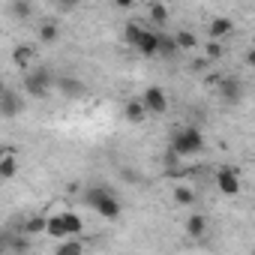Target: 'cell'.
Here are the masks:
<instances>
[{"label":"cell","mask_w":255,"mask_h":255,"mask_svg":"<svg viewBox=\"0 0 255 255\" xmlns=\"http://www.w3.org/2000/svg\"><path fill=\"white\" fill-rule=\"evenodd\" d=\"M9 12L18 15V18H27L30 15V3H9Z\"/></svg>","instance_id":"cell-26"},{"label":"cell","mask_w":255,"mask_h":255,"mask_svg":"<svg viewBox=\"0 0 255 255\" xmlns=\"http://www.w3.org/2000/svg\"><path fill=\"white\" fill-rule=\"evenodd\" d=\"M147 114H150V111H147V105H144L141 99L126 102V120H129V123H144Z\"/></svg>","instance_id":"cell-12"},{"label":"cell","mask_w":255,"mask_h":255,"mask_svg":"<svg viewBox=\"0 0 255 255\" xmlns=\"http://www.w3.org/2000/svg\"><path fill=\"white\" fill-rule=\"evenodd\" d=\"M174 39H177V48H183V51H192V48H198V36H195L192 30H180Z\"/></svg>","instance_id":"cell-20"},{"label":"cell","mask_w":255,"mask_h":255,"mask_svg":"<svg viewBox=\"0 0 255 255\" xmlns=\"http://www.w3.org/2000/svg\"><path fill=\"white\" fill-rule=\"evenodd\" d=\"M30 60H33V45H15L12 48V63L24 72H30Z\"/></svg>","instance_id":"cell-11"},{"label":"cell","mask_w":255,"mask_h":255,"mask_svg":"<svg viewBox=\"0 0 255 255\" xmlns=\"http://www.w3.org/2000/svg\"><path fill=\"white\" fill-rule=\"evenodd\" d=\"M9 246H12L15 252H27V249H30V240H27V237H15V240H9Z\"/></svg>","instance_id":"cell-27"},{"label":"cell","mask_w":255,"mask_h":255,"mask_svg":"<svg viewBox=\"0 0 255 255\" xmlns=\"http://www.w3.org/2000/svg\"><path fill=\"white\" fill-rule=\"evenodd\" d=\"M204 150V135L201 129H195V126H183V129H177L171 135V153L186 159V156H195Z\"/></svg>","instance_id":"cell-1"},{"label":"cell","mask_w":255,"mask_h":255,"mask_svg":"<svg viewBox=\"0 0 255 255\" xmlns=\"http://www.w3.org/2000/svg\"><path fill=\"white\" fill-rule=\"evenodd\" d=\"M204 231H207V219H204L201 213H192V216H186V234H189L192 240L204 237Z\"/></svg>","instance_id":"cell-13"},{"label":"cell","mask_w":255,"mask_h":255,"mask_svg":"<svg viewBox=\"0 0 255 255\" xmlns=\"http://www.w3.org/2000/svg\"><path fill=\"white\" fill-rule=\"evenodd\" d=\"M144 33H147V27H144L141 21H126V30H123V39H126V42H129V45L135 48V45L141 42V36H144Z\"/></svg>","instance_id":"cell-14"},{"label":"cell","mask_w":255,"mask_h":255,"mask_svg":"<svg viewBox=\"0 0 255 255\" xmlns=\"http://www.w3.org/2000/svg\"><path fill=\"white\" fill-rule=\"evenodd\" d=\"M141 102L147 105L150 114H165V111H168V96H165L162 87H147V90L141 93Z\"/></svg>","instance_id":"cell-6"},{"label":"cell","mask_w":255,"mask_h":255,"mask_svg":"<svg viewBox=\"0 0 255 255\" xmlns=\"http://www.w3.org/2000/svg\"><path fill=\"white\" fill-rule=\"evenodd\" d=\"M57 36H60V27H57L54 21H45V24H39V42L51 45V42H54Z\"/></svg>","instance_id":"cell-18"},{"label":"cell","mask_w":255,"mask_h":255,"mask_svg":"<svg viewBox=\"0 0 255 255\" xmlns=\"http://www.w3.org/2000/svg\"><path fill=\"white\" fill-rule=\"evenodd\" d=\"M174 201L183 204V207H192L195 204V189L192 186H174Z\"/></svg>","instance_id":"cell-19"},{"label":"cell","mask_w":255,"mask_h":255,"mask_svg":"<svg viewBox=\"0 0 255 255\" xmlns=\"http://www.w3.org/2000/svg\"><path fill=\"white\" fill-rule=\"evenodd\" d=\"M177 51H180V48H177V39L159 33V54H162V57H171V54H177Z\"/></svg>","instance_id":"cell-22"},{"label":"cell","mask_w":255,"mask_h":255,"mask_svg":"<svg viewBox=\"0 0 255 255\" xmlns=\"http://www.w3.org/2000/svg\"><path fill=\"white\" fill-rule=\"evenodd\" d=\"M63 216V222H66V231H69V237H78L81 231H84V222H81V216H75V213H60Z\"/></svg>","instance_id":"cell-21"},{"label":"cell","mask_w":255,"mask_h":255,"mask_svg":"<svg viewBox=\"0 0 255 255\" xmlns=\"http://www.w3.org/2000/svg\"><path fill=\"white\" fill-rule=\"evenodd\" d=\"M216 189H219L225 198L240 195V171H237L234 165H222V168H216Z\"/></svg>","instance_id":"cell-4"},{"label":"cell","mask_w":255,"mask_h":255,"mask_svg":"<svg viewBox=\"0 0 255 255\" xmlns=\"http://www.w3.org/2000/svg\"><path fill=\"white\" fill-rule=\"evenodd\" d=\"M87 204L96 210V216H102V219H108V222H114V219H120V201L105 189V186H93V189H87Z\"/></svg>","instance_id":"cell-2"},{"label":"cell","mask_w":255,"mask_h":255,"mask_svg":"<svg viewBox=\"0 0 255 255\" xmlns=\"http://www.w3.org/2000/svg\"><path fill=\"white\" fill-rule=\"evenodd\" d=\"M57 255H84V243H81L78 237L60 240V243H57Z\"/></svg>","instance_id":"cell-16"},{"label":"cell","mask_w":255,"mask_h":255,"mask_svg":"<svg viewBox=\"0 0 255 255\" xmlns=\"http://www.w3.org/2000/svg\"><path fill=\"white\" fill-rule=\"evenodd\" d=\"M57 87H60L63 93H75V96L84 90V84H81V81H75V78H60V81H57Z\"/></svg>","instance_id":"cell-24"},{"label":"cell","mask_w":255,"mask_h":255,"mask_svg":"<svg viewBox=\"0 0 255 255\" xmlns=\"http://www.w3.org/2000/svg\"><path fill=\"white\" fill-rule=\"evenodd\" d=\"M231 30H234V21H231V18H225V15H216V18L210 21V27H207V33H210V39H213V42H219V39H222V36H228Z\"/></svg>","instance_id":"cell-8"},{"label":"cell","mask_w":255,"mask_h":255,"mask_svg":"<svg viewBox=\"0 0 255 255\" xmlns=\"http://www.w3.org/2000/svg\"><path fill=\"white\" fill-rule=\"evenodd\" d=\"M42 231H48V216H30L27 225H24V234L33 237V234H42Z\"/></svg>","instance_id":"cell-17"},{"label":"cell","mask_w":255,"mask_h":255,"mask_svg":"<svg viewBox=\"0 0 255 255\" xmlns=\"http://www.w3.org/2000/svg\"><path fill=\"white\" fill-rule=\"evenodd\" d=\"M216 93H219V99H222L225 105H240V99H243V84H240V78H222V84L216 87Z\"/></svg>","instance_id":"cell-5"},{"label":"cell","mask_w":255,"mask_h":255,"mask_svg":"<svg viewBox=\"0 0 255 255\" xmlns=\"http://www.w3.org/2000/svg\"><path fill=\"white\" fill-rule=\"evenodd\" d=\"M51 240H69V231H66V222L63 216H48V231H45Z\"/></svg>","instance_id":"cell-15"},{"label":"cell","mask_w":255,"mask_h":255,"mask_svg":"<svg viewBox=\"0 0 255 255\" xmlns=\"http://www.w3.org/2000/svg\"><path fill=\"white\" fill-rule=\"evenodd\" d=\"M150 18H153V24H168V6L150 3Z\"/></svg>","instance_id":"cell-23"},{"label":"cell","mask_w":255,"mask_h":255,"mask_svg":"<svg viewBox=\"0 0 255 255\" xmlns=\"http://www.w3.org/2000/svg\"><path fill=\"white\" fill-rule=\"evenodd\" d=\"M15 174H18L15 150H12V147H6V150H3V156H0V177H3V180H12Z\"/></svg>","instance_id":"cell-9"},{"label":"cell","mask_w":255,"mask_h":255,"mask_svg":"<svg viewBox=\"0 0 255 255\" xmlns=\"http://www.w3.org/2000/svg\"><path fill=\"white\" fill-rule=\"evenodd\" d=\"M222 54H225V48H222V45H219V42H213V39H210V42H207V45H204V57H207V60H210V63H213V60H219V57H222Z\"/></svg>","instance_id":"cell-25"},{"label":"cell","mask_w":255,"mask_h":255,"mask_svg":"<svg viewBox=\"0 0 255 255\" xmlns=\"http://www.w3.org/2000/svg\"><path fill=\"white\" fill-rule=\"evenodd\" d=\"M24 111V99L15 93V90H3V96H0V117H6V120H12L15 114H21Z\"/></svg>","instance_id":"cell-7"},{"label":"cell","mask_w":255,"mask_h":255,"mask_svg":"<svg viewBox=\"0 0 255 255\" xmlns=\"http://www.w3.org/2000/svg\"><path fill=\"white\" fill-rule=\"evenodd\" d=\"M135 51H138V54H144V57H156V54H159V33L147 30V33L141 36V42L135 45Z\"/></svg>","instance_id":"cell-10"},{"label":"cell","mask_w":255,"mask_h":255,"mask_svg":"<svg viewBox=\"0 0 255 255\" xmlns=\"http://www.w3.org/2000/svg\"><path fill=\"white\" fill-rule=\"evenodd\" d=\"M246 66H252V69H255V48H249V51H246Z\"/></svg>","instance_id":"cell-28"},{"label":"cell","mask_w":255,"mask_h":255,"mask_svg":"<svg viewBox=\"0 0 255 255\" xmlns=\"http://www.w3.org/2000/svg\"><path fill=\"white\" fill-rule=\"evenodd\" d=\"M51 87H54V75H51V69L39 66V69L24 72V93H27V96L42 99V96H48Z\"/></svg>","instance_id":"cell-3"}]
</instances>
